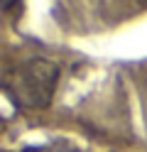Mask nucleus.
Returning a JSON list of instances; mask_svg holds the SVG:
<instances>
[{
	"instance_id": "20e7f679",
	"label": "nucleus",
	"mask_w": 147,
	"mask_h": 152,
	"mask_svg": "<svg viewBox=\"0 0 147 152\" xmlns=\"http://www.w3.org/2000/svg\"><path fill=\"white\" fill-rule=\"evenodd\" d=\"M145 3H147V0H145Z\"/></svg>"
},
{
	"instance_id": "f257e3e1",
	"label": "nucleus",
	"mask_w": 147,
	"mask_h": 152,
	"mask_svg": "<svg viewBox=\"0 0 147 152\" xmlns=\"http://www.w3.org/2000/svg\"><path fill=\"white\" fill-rule=\"evenodd\" d=\"M59 66L49 59H27L7 76V91L25 108H47L54 98Z\"/></svg>"
},
{
	"instance_id": "f03ea898",
	"label": "nucleus",
	"mask_w": 147,
	"mask_h": 152,
	"mask_svg": "<svg viewBox=\"0 0 147 152\" xmlns=\"http://www.w3.org/2000/svg\"><path fill=\"white\" fill-rule=\"evenodd\" d=\"M25 152H78L71 142H66V140H52V142H47V145H37V147H29Z\"/></svg>"
},
{
	"instance_id": "7ed1b4c3",
	"label": "nucleus",
	"mask_w": 147,
	"mask_h": 152,
	"mask_svg": "<svg viewBox=\"0 0 147 152\" xmlns=\"http://www.w3.org/2000/svg\"><path fill=\"white\" fill-rule=\"evenodd\" d=\"M17 0H0V7H12Z\"/></svg>"
}]
</instances>
